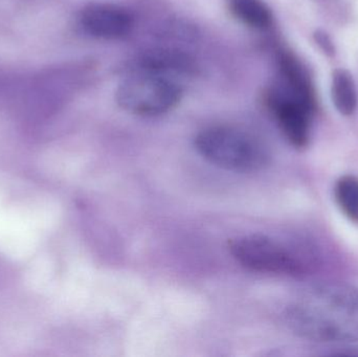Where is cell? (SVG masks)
Wrapping results in <instances>:
<instances>
[{
  "instance_id": "obj_1",
  "label": "cell",
  "mask_w": 358,
  "mask_h": 357,
  "mask_svg": "<svg viewBox=\"0 0 358 357\" xmlns=\"http://www.w3.org/2000/svg\"><path fill=\"white\" fill-rule=\"evenodd\" d=\"M290 327L320 342L358 341V289L344 284L313 287L288 309Z\"/></svg>"
},
{
  "instance_id": "obj_2",
  "label": "cell",
  "mask_w": 358,
  "mask_h": 357,
  "mask_svg": "<svg viewBox=\"0 0 358 357\" xmlns=\"http://www.w3.org/2000/svg\"><path fill=\"white\" fill-rule=\"evenodd\" d=\"M195 147L208 163L236 173H252L267 163L266 152L254 136L229 126L201 130L196 136Z\"/></svg>"
},
{
  "instance_id": "obj_3",
  "label": "cell",
  "mask_w": 358,
  "mask_h": 357,
  "mask_svg": "<svg viewBox=\"0 0 358 357\" xmlns=\"http://www.w3.org/2000/svg\"><path fill=\"white\" fill-rule=\"evenodd\" d=\"M182 88L173 78L147 71H131L117 86L115 100L127 112L157 117L180 102Z\"/></svg>"
},
{
  "instance_id": "obj_4",
  "label": "cell",
  "mask_w": 358,
  "mask_h": 357,
  "mask_svg": "<svg viewBox=\"0 0 358 357\" xmlns=\"http://www.w3.org/2000/svg\"><path fill=\"white\" fill-rule=\"evenodd\" d=\"M229 251L244 268L259 272L300 275L305 264L281 243L263 236L248 235L233 239Z\"/></svg>"
},
{
  "instance_id": "obj_5",
  "label": "cell",
  "mask_w": 358,
  "mask_h": 357,
  "mask_svg": "<svg viewBox=\"0 0 358 357\" xmlns=\"http://www.w3.org/2000/svg\"><path fill=\"white\" fill-rule=\"evenodd\" d=\"M267 105L275 115L284 136L294 146L308 143L311 115L315 107L273 86L267 94Z\"/></svg>"
},
{
  "instance_id": "obj_6",
  "label": "cell",
  "mask_w": 358,
  "mask_h": 357,
  "mask_svg": "<svg viewBox=\"0 0 358 357\" xmlns=\"http://www.w3.org/2000/svg\"><path fill=\"white\" fill-rule=\"evenodd\" d=\"M80 25L92 37L119 40L131 33L134 18L123 6L113 3H92L80 13Z\"/></svg>"
},
{
  "instance_id": "obj_7",
  "label": "cell",
  "mask_w": 358,
  "mask_h": 357,
  "mask_svg": "<svg viewBox=\"0 0 358 357\" xmlns=\"http://www.w3.org/2000/svg\"><path fill=\"white\" fill-rule=\"evenodd\" d=\"M194 64L187 54L173 50H155L145 52L134 62L132 71H147L171 77L176 73H189Z\"/></svg>"
},
{
  "instance_id": "obj_8",
  "label": "cell",
  "mask_w": 358,
  "mask_h": 357,
  "mask_svg": "<svg viewBox=\"0 0 358 357\" xmlns=\"http://www.w3.org/2000/svg\"><path fill=\"white\" fill-rule=\"evenodd\" d=\"M236 19L255 29H267L273 24V13L264 0H227Z\"/></svg>"
},
{
  "instance_id": "obj_9",
  "label": "cell",
  "mask_w": 358,
  "mask_h": 357,
  "mask_svg": "<svg viewBox=\"0 0 358 357\" xmlns=\"http://www.w3.org/2000/svg\"><path fill=\"white\" fill-rule=\"evenodd\" d=\"M331 96L341 115L355 113L357 106V87L352 75L346 69H336L332 73Z\"/></svg>"
},
{
  "instance_id": "obj_10",
  "label": "cell",
  "mask_w": 358,
  "mask_h": 357,
  "mask_svg": "<svg viewBox=\"0 0 358 357\" xmlns=\"http://www.w3.org/2000/svg\"><path fill=\"white\" fill-rule=\"evenodd\" d=\"M336 197L342 211L351 220L358 222V178L343 176L336 184Z\"/></svg>"
},
{
  "instance_id": "obj_11",
  "label": "cell",
  "mask_w": 358,
  "mask_h": 357,
  "mask_svg": "<svg viewBox=\"0 0 358 357\" xmlns=\"http://www.w3.org/2000/svg\"><path fill=\"white\" fill-rule=\"evenodd\" d=\"M315 40L321 50L327 54L328 57H332L336 54V48L334 42L327 33L324 31H317L315 33Z\"/></svg>"
}]
</instances>
